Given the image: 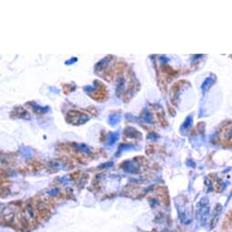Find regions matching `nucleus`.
I'll return each mask as SVG.
<instances>
[{
	"label": "nucleus",
	"mask_w": 232,
	"mask_h": 232,
	"mask_svg": "<svg viewBox=\"0 0 232 232\" xmlns=\"http://www.w3.org/2000/svg\"><path fill=\"white\" fill-rule=\"evenodd\" d=\"M209 199L207 197H203L199 199V201L197 204V213H198V218L200 220L201 225H205L208 218L209 212H210V207L208 206Z\"/></svg>",
	"instance_id": "nucleus-1"
},
{
	"label": "nucleus",
	"mask_w": 232,
	"mask_h": 232,
	"mask_svg": "<svg viewBox=\"0 0 232 232\" xmlns=\"http://www.w3.org/2000/svg\"><path fill=\"white\" fill-rule=\"evenodd\" d=\"M58 192H59L58 189H57V188H54V189H49V190L47 191V195H48V196H55V195H57Z\"/></svg>",
	"instance_id": "nucleus-17"
},
{
	"label": "nucleus",
	"mask_w": 232,
	"mask_h": 232,
	"mask_svg": "<svg viewBox=\"0 0 232 232\" xmlns=\"http://www.w3.org/2000/svg\"><path fill=\"white\" fill-rule=\"evenodd\" d=\"M77 58H74L73 59H69V60L66 61V65H70V63L72 64V63H74V62H76V61H77Z\"/></svg>",
	"instance_id": "nucleus-19"
},
{
	"label": "nucleus",
	"mask_w": 232,
	"mask_h": 232,
	"mask_svg": "<svg viewBox=\"0 0 232 232\" xmlns=\"http://www.w3.org/2000/svg\"><path fill=\"white\" fill-rule=\"evenodd\" d=\"M133 148H135V146L133 144H121L120 146H119V148H118L117 156H119L120 153L126 151V150H130V149H133Z\"/></svg>",
	"instance_id": "nucleus-13"
},
{
	"label": "nucleus",
	"mask_w": 232,
	"mask_h": 232,
	"mask_svg": "<svg viewBox=\"0 0 232 232\" xmlns=\"http://www.w3.org/2000/svg\"><path fill=\"white\" fill-rule=\"evenodd\" d=\"M192 122H193V118H192L191 115L189 116L188 118H186L185 121H184L183 124L181 125L180 132L182 134H186V133L189 131V129H190L191 126H192Z\"/></svg>",
	"instance_id": "nucleus-10"
},
{
	"label": "nucleus",
	"mask_w": 232,
	"mask_h": 232,
	"mask_svg": "<svg viewBox=\"0 0 232 232\" xmlns=\"http://www.w3.org/2000/svg\"><path fill=\"white\" fill-rule=\"evenodd\" d=\"M25 213H26V220L33 222L36 219V214H35V209L31 204H27L25 208Z\"/></svg>",
	"instance_id": "nucleus-9"
},
{
	"label": "nucleus",
	"mask_w": 232,
	"mask_h": 232,
	"mask_svg": "<svg viewBox=\"0 0 232 232\" xmlns=\"http://www.w3.org/2000/svg\"><path fill=\"white\" fill-rule=\"evenodd\" d=\"M225 136H226L225 138L231 139L232 138V126L231 127H229V129H227V132L225 133Z\"/></svg>",
	"instance_id": "nucleus-18"
},
{
	"label": "nucleus",
	"mask_w": 232,
	"mask_h": 232,
	"mask_svg": "<svg viewBox=\"0 0 232 232\" xmlns=\"http://www.w3.org/2000/svg\"><path fill=\"white\" fill-rule=\"evenodd\" d=\"M90 117L84 113V112L77 111V110H70L68 112L67 116H66V120L69 124L72 125H76V126H79V125H83L86 123L89 120Z\"/></svg>",
	"instance_id": "nucleus-2"
},
{
	"label": "nucleus",
	"mask_w": 232,
	"mask_h": 232,
	"mask_svg": "<svg viewBox=\"0 0 232 232\" xmlns=\"http://www.w3.org/2000/svg\"><path fill=\"white\" fill-rule=\"evenodd\" d=\"M27 105L30 107V108L33 110V112L37 115H43L49 111V107H42L35 102H29Z\"/></svg>",
	"instance_id": "nucleus-5"
},
{
	"label": "nucleus",
	"mask_w": 232,
	"mask_h": 232,
	"mask_svg": "<svg viewBox=\"0 0 232 232\" xmlns=\"http://www.w3.org/2000/svg\"><path fill=\"white\" fill-rule=\"evenodd\" d=\"M121 168L128 173L136 174L138 171V166L132 160H126L121 164Z\"/></svg>",
	"instance_id": "nucleus-3"
},
{
	"label": "nucleus",
	"mask_w": 232,
	"mask_h": 232,
	"mask_svg": "<svg viewBox=\"0 0 232 232\" xmlns=\"http://www.w3.org/2000/svg\"><path fill=\"white\" fill-rule=\"evenodd\" d=\"M12 114L14 115V117L16 118H20V119H29V114L26 112L25 108H21V107H17L14 109V111L12 112Z\"/></svg>",
	"instance_id": "nucleus-7"
},
{
	"label": "nucleus",
	"mask_w": 232,
	"mask_h": 232,
	"mask_svg": "<svg viewBox=\"0 0 232 232\" xmlns=\"http://www.w3.org/2000/svg\"><path fill=\"white\" fill-rule=\"evenodd\" d=\"M49 166L55 169H61V168H64L65 163H63V161H61L59 159H56V160H52L49 163Z\"/></svg>",
	"instance_id": "nucleus-14"
},
{
	"label": "nucleus",
	"mask_w": 232,
	"mask_h": 232,
	"mask_svg": "<svg viewBox=\"0 0 232 232\" xmlns=\"http://www.w3.org/2000/svg\"><path fill=\"white\" fill-rule=\"evenodd\" d=\"M75 146H76L77 150H79V152H83V153H86V154L90 153L89 147L86 146V144H75Z\"/></svg>",
	"instance_id": "nucleus-16"
},
{
	"label": "nucleus",
	"mask_w": 232,
	"mask_h": 232,
	"mask_svg": "<svg viewBox=\"0 0 232 232\" xmlns=\"http://www.w3.org/2000/svg\"><path fill=\"white\" fill-rule=\"evenodd\" d=\"M142 119H143V120L145 121L146 123H152V122H153L152 115H151L150 112L148 111L147 108H146V109L144 110V113H143V115H142Z\"/></svg>",
	"instance_id": "nucleus-15"
},
{
	"label": "nucleus",
	"mask_w": 232,
	"mask_h": 232,
	"mask_svg": "<svg viewBox=\"0 0 232 232\" xmlns=\"http://www.w3.org/2000/svg\"><path fill=\"white\" fill-rule=\"evenodd\" d=\"M215 82H216V77L214 75L207 77L206 79L203 81L202 85H201V90H202V92H206L207 89H209L211 86L214 85Z\"/></svg>",
	"instance_id": "nucleus-6"
},
{
	"label": "nucleus",
	"mask_w": 232,
	"mask_h": 232,
	"mask_svg": "<svg viewBox=\"0 0 232 232\" xmlns=\"http://www.w3.org/2000/svg\"><path fill=\"white\" fill-rule=\"evenodd\" d=\"M20 152H21V155L26 159L31 158L32 156H33V150L30 147H28V146H21L20 147Z\"/></svg>",
	"instance_id": "nucleus-12"
},
{
	"label": "nucleus",
	"mask_w": 232,
	"mask_h": 232,
	"mask_svg": "<svg viewBox=\"0 0 232 232\" xmlns=\"http://www.w3.org/2000/svg\"><path fill=\"white\" fill-rule=\"evenodd\" d=\"M120 138V133L119 131H116V132H111L108 134V146H113L119 139Z\"/></svg>",
	"instance_id": "nucleus-11"
},
{
	"label": "nucleus",
	"mask_w": 232,
	"mask_h": 232,
	"mask_svg": "<svg viewBox=\"0 0 232 232\" xmlns=\"http://www.w3.org/2000/svg\"><path fill=\"white\" fill-rule=\"evenodd\" d=\"M121 120V115L119 112H115V113H112L108 116V124L111 126V127H116L118 124H119V122Z\"/></svg>",
	"instance_id": "nucleus-8"
},
{
	"label": "nucleus",
	"mask_w": 232,
	"mask_h": 232,
	"mask_svg": "<svg viewBox=\"0 0 232 232\" xmlns=\"http://www.w3.org/2000/svg\"><path fill=\"white\" fill-rule=\"evenodd\" d=\"M124 136L126 138H129V139H136L138 140L142 138V134L134 128H127L125 129L124 132Z\"/></svg>",
	"instance_id": "nucleus-4"
}]
</instances>
